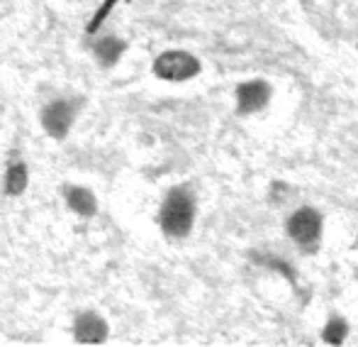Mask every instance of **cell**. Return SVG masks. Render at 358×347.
Returning <instances> with one entry per match:
<instances>
[{"instance_id":"cell-1","label":"cell","mask_w":358,"mask_h":347,"mask_svg":"<svg viewBox=\"0 0 358 347\" xmlns=\"http://www.w3.org/2000/svg\"><path fill=\"white\" fill-rule=\"evenodd\" d=\"M195 215H198L195 193L188 186H173V189L166 193L164 203H161V208H159L161 233L171 240L188 238L195 225Z\"/></svg>"},{"instance_id":"cell-2","label":"cell","mask_w":358,"mask_h":347,"mask_svg":"<svg viewBox=\"0 0 358 347\" xmlns=\"http://www.w3.org/2000/svg\"><path fill=\"white\" fill-rule=\"evenodd\" d=\"M151 72L161 81L185 83V81H193L203 72V67H200V59L195 54L185 52V49H166V52H161L154 59Z\"/></svg>"},{"instance_id":"cell-3","label":"cell","mask_w":358,"mask_h":347,"mask_svg":"<svg viewBox=\"0 0 358 347\" xmlns=\"http://www.w3.org/2000/svg\"><path fill=\"white\" fill-rule=\"evenodd\" d=\"M76 118H78V103L73 98H54L42 108L39 123H42V130L49 137L62 142V140L69 137Z\"/></svg>"},{"instance_id":"cell-4","label":"cell","mask_w":358,"mask_h":347,"mask_svg":"<svg viewBox=\"0 0 358 347\" xmlns=\"http://www.w3.org/2000/svg\"><path fill=\"white\" fill-rule=\"evenodd\" d=\"M287 233H290L292 243L300 245V247H315L322 238V215L315 208H307V205L295 210L287 220Z\"/></svg>"},{"instance_id":"cell-5","label":"cell","mask_w":358,"mask_h":347,"mask_svg":"<svg viewBox=\"0 0 358 347\" xmlns=\"http://www.w3.org/2000/svg\"><path fill=\"white\" fill-rule=\"evenodd\" d=\"M110 335V323L95 311H83L73 318V338L80 345H100Z\"/></svg>"},{"instance_id":"cell-6","label":"cell","mask_w":358,"mask_h":347,"mask_svg":"<svg viewBox=\"0 0 358 347\" xmlns=\"http://www.w3.org/2000/svg\"><path fill=\"white\" fill-rule=\"evenodd\" d=\"M271 100V86L264 79H251L236 86V110L241 115H251L259 113L268 105Z\"/></svg>"},{"instance_id":"cell-7","label":"cell","mask_w":358,"mask_h":347,"mask_svg":"<svg viewBox=\"0 0 358 347\" xmlns=\"http://www.w3.org/2000/svg\"><path fill=\"white\" fill-rule=\"evenodd\" d=\"M64 203L73 215H78L80 220H90L98 213V196L80 184H66L64 186Z\"/></svg>"},{"instance_id":"cell-8","label":"cell","mask_w":358,"mask_h":347,"mask_svg":"<svg viewBox=\"0 0 358 347\" xmlns=\"http://www.w3.org/2000/svg\"><path fill=\"white\" fill-rule=\"evenodd\" d=\"M90 52H93L95 62H98L100 67L110 69L124 57V52H127V42L120 39L117 34H100L98 32V34H93Z\"/></svg>"},{"instance_id":"cell-9","label":"cell","mask_w":358,"mask_h":347,"mask_svg":"<svg viewBox=\"0 0 358 347\" xmlns=\"http://www.w3.org/2000/svg\"><path fill=\"white\" fill-rule=\"evenodd\" d=\"M27 189H29V167L22 162V159H17V162H13L8 169H5L3 191H5V196H10V198H17V196H22Z\"/></svg>"},{"instance_id":"cell-10","label":"cell","mask_w":358,"mask_h":347,"mask_svg":"<svg viewBox=\"0 0 358 347\" xmlns=\"http://www.w3.org/2000/svg\"><path fill=\"white\" fill-rule=\"evenodd\" d=\"M346 333H349V328H346L344 320L331 318L329 323H327V328H324V340H327V343H341V340L346 338Z\"/></svg>"},{"instance_id":"cell-11","label":"cell","mask_w":358,"mask_h":347,"mask_svg":"<svg viewBox=\"0 0 358 347\" xmlns=\"http://www.w3.org/2000/svg\"><path fill=\"white\" fill-rule=\"evenodd\" d=\"M127 3H132V0H127Z\"/></svg>"}]
</instances>
